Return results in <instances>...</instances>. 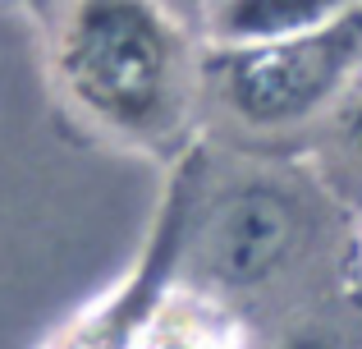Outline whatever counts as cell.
Here are the masks:
<instances>
[{"mask_svg":"<svg viewBox=\"0 0 362 349\" xmlns=\"http://www.w3.org/2000/svg\"><path fill=\"white\" fill-rule=\"evenodd\" d=\"M303 239L298 207L275 184H239L206 230V253L225 285H266L280 276Z\"/></svg>","mask_w":362,"mask_h":349,"instance_id":"obj_4","label":"cell"},{"mask_svg":"<svg viewBox=\"0 0 362 349\" xmlns=\"http://www.w3.org/2000/svg\"><path fill=\"white\" fill-rule=\"evenodd\" d=\"M358 253H362V234H358Z\"/></svg>","mask_w":362,"mask_h":349,"instance_id":"obj_9","label":"cell"},{"mask_svg":"<svg viewBox=\"0 0 362 349\" xmlns=\"http://www.w3.org/2000/svg\"><path fill=\"white\" fill-rule=\"evenodd\" d=\"M362 74V9L293 37V42L247 46V51H216L211 83L230 120L252 134H289L326 115Z\"/></svg>","mask_w":362,"mask_h":349,"instance_id":"obj_2","label":"cell"},{"mask_svg":"<svg viewBox=\"0 0 362 349\" xmlns=\"http://www.w3.org/2000/svg\"><path fill=\"white\" fill-rule=\"evenodd\" d=\"M55 79L101 134L160 147L188 120L197 60L165 0H69L55 28Z\"/></svg>","mask_w":362,"mask_h":349,"instance_id":"obj_1","label":"cell"},{"mask_svg":"<svg viewBox=\"0 0 362 349\" xmlns=\"http://www.w3.org/2000/svg\"><path fill=\"white\" fill-rule=\"evenodd\" d=\"M138 349H239V326L197 290H165L142 326Z\"/></svg>","mask_w":362,"mask_h":349,"instance_id":"obj_6","label":"cell"},{"mask_svg":"<svg viewBox=\"0 0 362 349\" xmlns=\"http://www.w3.org/2000/svg\"><path fill=\"white\" fill-rule=\"evenodd\" d=\"M344 147H349V156L362 166V97H354V106L344 110Z\"/></svg>","mask_w":362,"mask_h":349,"instance_id":"obj_7","label":"cell"},{"mask_svg":"<svg viewBox=\"0 0 362 349\" xmlns=\"http://www.w3.org/2000/svg\"><path fill=\"white\" fill-rule=\"evenodd\" d=\"M280 349H339L330 336H321V331H298V336H289Z\"/></svg>","mask_w":362,"mask_h":349,"instance_id":"obj_8","label":"cell"},{"mask_svg":"<svg viewBox=\"0 0 362 349\" xmlns=\"http://www.w3.org/2000/svg\"><path fill=\"white\" fill-rule=\"evenodd\" d=\"M197 188H202V152H188L179 161V175L170 184L165 212L151 234V248L142 258V267L106 299V304L88 308L74 326H64L46 349H138L142 326H147L151 308L160 304V294L170 290V271L188 248V225L197 212Z\"/></svg>","mask_w":362,"mask_h":349,"instance_id":"obj_3","label":"cell"},{"mask_svg":"<svg viewBox=\"0 0 362 349\" xmlns=\"http://www.w3.org/2000/svg\"><path fill=\"white\" fill-rule=\"evenodd\" d=\"M354 9H362V0H216L206 9V37L211 51H247L321 33Z\"/></svg>","mask_w":362,"mask_h":349,"instance_id":"obj_5","label":"cell"}]
</instances>
